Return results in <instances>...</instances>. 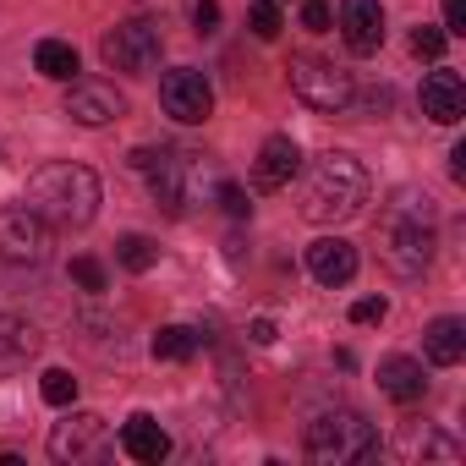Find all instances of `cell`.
<instances>
[{"label":"cell","instance_id":"cell-1","mask_svg":"<svg viewBox=\"0 0 466 466\" xmlns=\"http://www.w3.org/2000/svg\"><path fill=\"white\" fill-rule=\"evenodd\" d=\"M368 192H373L368 170L351 154L329 148L302 176V219H313V225H346V219H357L368 208Z\"/></svg>","mask_w":466,"mask_h":466},{"label":"cell","instance_id":"cell-2","mask_svg":"<svg viewBox=\"0 0 466 466\" xmlns=\"http://www.w3.org/2000/svg\"><path fill=\"white\" fill-rule=\"evenodd\" d=\"M433 258V203L417 192H395L379 219V264L395 280H417Z\"/></svg>","mask_w":466,"mask_h":466},{"label":"cell","instance_id":"cell-3","mask_svg":"<svg viewBox=\"0 0 466 466\" xmlns=\"http://www.w3.org/2000/svg\"><path fill=\"white\" fill-rule=\"evenodd\" d=\"M28 208L56 230H83L99 214V176L88 165H72V159L45 165L28 181Z\"/></svg>","mask_w":466,"mask_h":466},{"label":"cell","instance_id":"cell-4","mask_svg":"<svg viewBox=\"0 0 466 466\" xmlns=\"http://www.w3.org/2000/svg\"><path fill=\"white\" fill-rule=\"evenodd\" d=\"M308 461L319 466H351V461H373L379 455V433L362 411L351 406H335V411H319L308 422V439H302Z\"/></svg>","mask_w":466,"mask_h":466},{"label":"cell","instance_id":"cell-5","mask_svg":"<svg viewBox=\"0 0 466 466\" xmlns=\"http://www.w3.org/2000/svg\"><path fill=\"white\" fill-rule=\"evenodd\" d=\"M286 77H291V94H297L308 110H319V116H340V110L357 99L351 72L335 66V61H324V56H291Z\"/></svg>","mask_w":466,"mask_h":466},{"label":"cell","instance_id":"cell-6","mask_svg":"<svg viewBox=\"0 0 466 466\" xmlns=\"http://www.w3.org/2000/svg\"><path fill=\"white\" fill-rule=\"evenodd\" d=\"M132 165L148 176V192H154V203L165 214H187L198 154H181V148H132Z\"/></svg>","mask_w":466,"mask_h":466},{"label":"cell","instance_id":"cell-7","mask_svg":"<svg viewBox=\"0 0 466 466\" xmlns=\"http://www.w3.org/2000/svg\"><path fill=\"white\" fill-rule=\"evenodd\" d=\"M99 56H105L110 72H137V77H143V72L159 66V56H165V34H159L154 17H127L116 34H105Z\"/></svg>","mask_w":466,"mask_h":466},{"label":"cell","instance_id":"cell-8","mask_svg":"<svg viewBox=\"0 0 466 466\" xmlns=\"http://www.w3.org/2000/svg\"><path fill=\"white\" fill-rule=\"evenodd\" d=\"M0 258L6 264H45L50 258V225L28 203L0 208Z\"/></svg>","mask_w":466,"mask_h":466},{"label":"cell","instance_id":"cell-9","mask_svg":"<svg viewBox=\"0 0 466 466\" xmlns=\"http://www.w3.org/2000/svg\"><path fill=\"white\" fill-rule=\"evenodd\" d=\"M159 105H165V116H170V121L198 127V121H208V110H214V88H208V77H203V72L176 66V72H165V77H159Z\"/></svg>","mask_w":466,"mask_h":466},{"label":"cell","instance_id":"cell-10","mask_svg":"<svg viewBox=\"0 0 466 466\" xmlns=\"http://www.w3.org/2000/svg\"><path fill=\"white\" fill-rule=\"evenodd\" d=\"M66 116H72L77 127H110V121L127 116V99H121L116 83H72V94H66Z\"/></svg>","mask_w":466,"mask_h":466},{"label":"cell","instance_id":"cell-11","mask_svg":"<svg viewBox=\"0 0 466 466\" xmlns=\"http://www.w3.org/2000/svg\"><path fill=\"white\" fill-rule=\"evenodd\" d=\"M417 105H422V116H428V121H439V127H455V121L466 116V83H461V72H450V66L428 72V77H422V94H417Z\"/></svg>","mask_w":466,"mask_h":466},{"label":"cell","instance_id":"cell-12","mask_svg":"<svg viewBox=\"0 0 466 466\" xmlns=\"http://www.w3.org/2000/svg\"><path fill=\"white\" fill-rule=\"evenodd\" d=\"M297 170H302V148L286 132H275V137H264V148L253 159V187L258 192H280V187L297 181Z\"/></svg>","mask_w":466,"mask_h":466},{"label":"cell","instance_id":"cell-13","mask_svg":"<svg viewBox=\"0 0 466 466\" xmlns=\"http://www.w3.org/2000/svg\"><path fill=\"white\" fill-rule=\"evenodd\" d=\"M340 34L351 56H379L384 45V6L379 0H340Z\"/></svg>","mask_w":466,"mask_h":466},{"label":"cell","instance_id":"cell-14","mask_svg":"<svg viewBox=\"0 0 466 466\" xmlns=\"http://www.w3.org/2000/svg\"><path fill=\"white\" fill-rule=\"evenodd\" d=\"M308 275H313L319 286H346V280L357 275V248H351L346 237H319V242L308 248Z\"/></svg>","mask_w":466,"mask_h":466},{"label":"cell","instance_id":"cell-15","mask_svg":"<svg viewBox=\"0 0 466 466\" xmlns=\"http://www.w3.org/2000/svg\"><path fill=\"white\" fill-rule=\"evenodd\" d=\"M99 444H105V417H94V411H83L72 422H56V433H50V455L56 461H83Z\"/></svg>","mask_w":466,"mask_h":466},{"label":"cell","instance_id":"cell-16","mask_svg":"<svg viewBox=\"0 0 466 466\" xmlns=\"http://www.w3.org/2000/svg\"><path fill=\"white\" fill-rule=\"evenodd\" d=\"M34 357H39V329L17 313H0V379L23 373Z\"/></svg>","mask_w":466,"mask_h":466},{"label":"cell","instance_id":"cell-17","mask_svg":"<svg viewBox=\"0 0 466 466\" xmlns=\"http://www.w3.org/2000/svg\"><path fill=\"white\" fill-rule=\"evenodd\" d=\"M121 450H127L132 461H143V466H159V461L170 455V433H165L148 411H137V417L121 422Z\"/></svg>","mask_w":466,"mask_h":466},{"label":"cell","instance_id":"cell-18","mask_svg":"<svg viewBox=\"0 0 466 466\" xmlns=\"http://www.w3.org/2000/svg\"><path fill=\"white\" fill-rule=\"evenodd\" d=\"M379 390H384L390 400H400V406L422 400V390H428L422 362H417V357H384V362H379Z\"/></svg>","mask_w":466,"mask_h":466},{"label":"cell","instance_id":"cell-19","mask_svg":"<svg viewBox=\"0 0 466 466\" xmlns=\"http://www.w3.org/2000/svg\"><path fill=\"white\" fill-rule=\"evenodd\" d=\"M422 351H428L433 368H455L466 357V324L461 319H433L428 335H422Z\"/></svg>","mask_w":466,"mask_h":466},{"label":"cell","instance_id":"cell-20","mask_svg":"<svg viewBox=\"0 0 466 466\" xmlns=\"http://www.w3.org/2000/svg\"><path fill=\"white\" fill-rule=\"evenodd\" d=\"M34 66H39L45 77H56V83H72V77H77V50H72L66 39H45V45L34 50Z\"/></svg>","mask_w":466,"mask_h":466},{"label":"cell","instance_id":"cell-21","mask_svg":"<svg viewBox=\"0 0 466 466\" xmlns=\"http://www.w3.org/2000/svg\"><path fill=\"white\" fill-rule=\"evenodd\" d=\"M192 351H198V329H187V324H165L154 335V357L159 362H187Z\"/></svg>","mask_w":466,"mask_h":466},{"label":"cell","instance_id":"cell-22","mask_svg":"<svg viewBox=\"0 0 466 466\" xmlns=\"http://www.w3.org/2000/svg\"><path fill=\"white\" fill-rule=\"evenodd\" d=\"M116 264H121V269H132V275H148V269L159 264V248L132 230V237H121V242H116Z\"/></svg>","mask_w":466,"mask_h":466},{"label":"cell","instance_id":"cell-23","mask_svg":"<svg viewBox=\"0 0 466 466\" xmlns=\"http://www.w3.org/2000/svg\"><path fill=\"white\" fill-rule=\"evenodd\" d=\"M280 28H286V12H280V0H253V34L269 45V39H280Z\"/></svg>","mask_w":466,"mask_h":466},{"label":"cell","instance_id":"cell-24","mask_svg":"<svg viewBox=\"0 0 466 466\" xmlns=\"http://www.w3.org/2000/svg\"><path fill=\"white\" fill-rule=\"evenodd\" d=\"M39 395H45L50 406H72V400H77V379H72L66 368H50L45 384H39Z\"/></svg>","mask_w":466,"mask_h":466},{"label":"cell","instance_id":"cell-25","mask_svg":"<svg viewBox=\"0 0 466 466\" xmlns=\"http://www.w3.org/2000/svg\"><path fill=\"white\" fill-rule=\"evenodd\" d=\"M444 39H450L444 28H417V34H411V56H422V61H439V56H444Z\"/></svg>","mask_w":466,"mask_h":466},{"label":"cell","instance_id":"cell-26","mask_svg":"<svg viewBox=\"0 0 466 466\" xmlns=\"http://www.w3.org/2000/svg\"><path fill=\"white\" fill-rule=\"evenodd\" d=\"M72 280L99 297V291H105V264H99V258H72Z\"/></svg>","mask_w":466,"mask_h":466},{"label":"cell","instance_id":"cell-27","mask_svg":"<svg viewBox=\"0 0 466 466\" xmlns=\"http://www.w3.org/2000/svg\"><path fill=\"white\" fill-rule=\"evenodd\" d=\"M219 208H225L230 219H248V214H253V203H248V192H242L237 181H219Z\"/></svg>","mask_w":466,"mask_h":466},{"label":"cell","instance_id":"cell-28","mask_svg":"<svg viewBox=\"0 0 466 466\" xmlns=\"http://www.w3.org/2000/svg\"><path fill=\"white\" fill-rule=\"evenodd\" d=\"M329 23H335V12L324 6V0H308V6H302V28L308 34H329Z\"/></svg>","mask_w":466,"mask_h":466},{"label":"cell","instance_id":"cell-29","mask_svg":"<svg viewBox=\"0 0 466 466\" xmlns=\"http://www.w3.org/2000/svg\"><path fill=\"white\" fill-rule=\"evenodd\" d=\"M384 313H390L384 297H362V302H351V324H379Z\"/></svg>","mask_w":466,"mask_h":466},{"label":"cell","instance_id":"cell-30","mask_svg":"<svg viewBox=\"0 0 466 466\" xmlns=\"http://www.w3.org/2000/svg\"><path fill=\"white\" fill-rule=\"evenodd\" d=\"M192 28L198 34H214L219 28V0H198V6H192Z\"/></svg>","mask_w":466,"mask_h":466},{"label":"cell","instance_id":"cell-31","mask_svg":"<svg viewBox=\"0 0 466 466\" xmlns=\"http://www.w3.org/2000/svg\"><path fill=\"white\" fill-rule=\"evenodd\" d=\"M444 34H466V0H444Z\"/></svg>","mask_w":466,"mask_h":466},{"label":"cell","instance_id":"cell-32","mask_svg":"<svg viewBox=\"0 0 466 466\" xmlns=\"http://www.w3.org/2000/svg\"><path fill=\"white\" fill-rule=\"evenodd\" d=\"M450 176H455V181H466V143L450 154Z\"/></svg>","mask_w":466,"mask_h":466},{"label":"cell","instance_id":"cell-33","mask_svg":"<svg viewBox=\"0 0 466 466\" xmlns=\"http://www.w3.org/2000/svg\"><path fill=\"white\" fill-rule=\"evenodd\" d=\"M253 340L269 346V340H275V324H269V319H253Z\"/></svg>","mask_w":466,"mask_h":466}]
</instances>
